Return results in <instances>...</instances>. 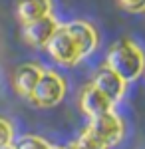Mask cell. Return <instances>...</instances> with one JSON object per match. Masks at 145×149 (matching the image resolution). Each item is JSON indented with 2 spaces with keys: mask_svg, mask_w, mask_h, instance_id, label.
<instances>
[{
  "mask_svg": "<svg viewBox=\"0 0 145 149\" xmlns=\"http://www.w3.org/2000/svg\"><path fill=\"white\" fill-rule=\"evenodd\" d=\"M112 72H115L125 84L137 80L145 68V56L139 48L129 40H117L107 54V66Z\"/></svg>",
  "mask_w": 145,
  "mask_h": 149,
  "instance_id": "cell-1",
  "label": "cell"
},
{
  "mask_svg": "<svg viewBox=\"0 0 145 149\" xmlns=\"http://www.w3.org/2000/svg\"><path fill=\"white\" fill-rule=\"evenodd\" d=\"M86 131H88L93 139H98L101 145L107 149V147L117 145V143L121 141V137H123V123L113 111H107V113H103V115L93 117Z\"/></svg>",
  "mask_w": 145,
  "mask_h": 149,
  "instance_id": "cell-2",
  "label": "cell"
},
{
  "mask_svg": "<svg viewBox=\"0 0 145 149\" xmlns=\"http://www.w3.org/2000/svg\"><path fill=\"white\" fill-rule=\"evenodd\" d=\"M48 52L62 66H74L84 58L78 42L72 38L66 26H60L56 30V34L52 36V40L48 42Z\"/></svg>",
  "mask_w": 145,
  "mask_h": 149,
  "instance_id": "cell-3",
  "label": "cell"
},
{
  "mask_svg": "<svg viewBox=\"0 0 145 149\" xmlns=\"http://www.w3.org/2000/svg\"><path fill=\"white\" fill-rule=\"evenodd\" d=\"M64 93H66L64 80L54 72H42L40 81L36 84L34 92L30 93V100L40 107H48V105H56L62 102Z\"/></svg>",
  "mask_w": 145,
  "mask_h": 149,
  "instance_id": "cell-4",
  "label": "cell"
},
{
  "mask_svg": "<svg viewBox=\"0 0 145 149\" xmlns=\"http://www.w3.org/2000/svg\"><path fill=\"white\" fill-rule=\"evenodd\" d=\"M58 28L60 26L54 20V16H44L36 22L24 26V38L34 46H48V42L52 40V36L56 34Z\"/></svg>",
  "mask_w": 145,
  "mask_h": 149,
  "instance_id": "cell-5",
  "label": "cell"
},
{
  "mask_svg": "<svg viewBox=\"0 0 145 149\" xmlns=\"http://www.w3.org/2000/svg\"><path fill=\"white\" fill-rule=\"evenodd\" d=\"M93 88L100 90L112 103H115L117 100H121L123 92H125V81L109 68H101L93 80Z\"/></svg>",
  "mask_w": 145,
  "mask_h": 149,
  "instance_id": "cell-6",
  "label": "cell"
},
{
  "mask_svg": "<svg viewBox=\"0 0 145 149\" xmlns=\"http://www.w3.org/2000/svg\"><path fill=\"white\" fill-rule=\"evenodd\" d=\"M79 103H82V109H84L91 119L98 117V115L107 113V111H113L112 109L113 103L109 102L100 90H96L93 86H88V88L82 92V100H79Z\"/></svg>",
  "mask_w": 145,
  "mask_h": 149,
  "instance_id": "cell-7",
  "label": "cell"
},
{
  "mask_svg": "<svg viewBox=\"0 0 145 149\" xmlns=\"http://www.w3.org/2000/svg\"><path fill=\"white\" fill-rule=\"evenodd\" d=\"M50 8H52L50 0H18L16 2V14L24 22V26L44 16H50Z\"/></svg>",
  "mask_w": 145,
  "mask_h": 149,
  "instance_id": "cell-8",
  "label": "cell"
},
{
  "mask_svg": "<svg viewBox=\"0 0 145 149\" xmlns=\"http://www.w3.org/2000/svg\"><path fill=\"white\" fill-rule=\"evenodd\" d=\"M66 28L72 34V38L78 42L79 50H82V54L86 58L98 44V36L93 32V28L86 22H70V24H66Z\"/></svg>",
  "mask_w": 145,
  "mask_h": 149,
  "instance_id": "cell-9",
  "label": "cell"
},
{
  "mask_svg": "<svg viewBox=\"0 0 145 149\" xmlns=\"http://www.w3.org/2000/svg\"><path fill=\"white\" fill-rule=\"evenodd\" d=\"M42 72H44V70H40L38 66H34V64H24V66H20L18 72H16V80H14L16 81V90H18V93L30 97V93L34 92L36 84L40 81Z\"/></svg>",
  "mask_w": 145,
  "mask_h": 149,
  "instance_id": "cell-10",
  "label": "cell"
},
{
  "mask_svg": "<svg viewBox=\"0 0 145 149\" xmlns=\"http://www.w3.org/2000/svg\"><path fill=\"white\" fill-rule=\"evenodd\" d=\"M16 149H52V147L46 143L44 139L34 137V135H26V137H22L18 141Z\"/></svg>",
  "mask_w": 145,
  "mask_h": 149,
  "instance_id": "cell-11",
  "label": "cell"
},
{
  "mask_svg": "<svg viewBox=\"0 0 145 149\" xmlns=\"http://www.w3.org/2000/svg\"><path fill=\"white\" fill-rule=\"evenodd\" d=\"M76 143H78L82 149H105V147H103V145L100 143V141H98V139L91 137L88 131H84V133L79 135V139L76 141Z\"/></svg>",
  "mask_w": 145,
  "mask_h": 149,
  "instance_id": "cell-12",
  "label": "cell"
},
{
  "mask_svg": "<svg viewBox=\"0 0 145 149\" xmlns=\"http://www.w3.org/2000/svg\"><path fill=\"white\" fill-rule=\"evenodd\" d=\"M12 145V127L8 125V121L0 119V149Z\"/></svg>",
  "mask_w": 145,
  "mask_h": 149,
  "instance_id": "cell-13",
  "label": "cell"
},
{
  "mask_svg": "<svg viewBox=\"0 0 145 149\" xmlns=\"http://www.w3.org/2000/svg\"><path fill=\"white\" fill-rule=\"evenodd\" d=\"M119 6L127 12H143L145 10V0H117Z\"/></svg>",
  "mask_w": 145,
  "mask_h": 149,
  "instance_id": "cell-14",
  "label": "cell"
},
{
  "mask_svg": "<svg viewBox=\"0 0 145 149\" xmlns=\"http://www.w3.org/2000/svg\"><path fill=\"white\" fill-rule=\"evenodd\" d=\"M68 149H82V147H79L78 143H74V145H72V147H68Z\"/></svg>",
  "mask_w": 145,
  "mask_h": 149,
  "instance_id": "cell-15",
  "label": "cell"
},
{
  "mask_svg": "<svg viewBox=\"0 0 145 149\" xmlns=\"http://www.w3.org/2000/svg\"><path fill=\"white\" fill-rule=\"evenodd\" d=\"M2 149H16V147H12V145H8V147H2Z\"/></svg>",
  "mask_w": 145,
  "mask_h": 149,
  "instance_id": "cell-16",
  "label": "cell"
},
{
  "mask_svg": "<svg viewBox=\"0 0 145 149\" xmlns=\"http://www.w3.org/2000/svg\"><path fill=\"white\" fill-rule=\"evenodd\" d=\"M52 149H62V147H52Z\"/></svg>",
  "mask_w": 145,
  "mask_h": 149,
  "instance_id": "cell-17",
  "label": "cell"
}]
</instances>
